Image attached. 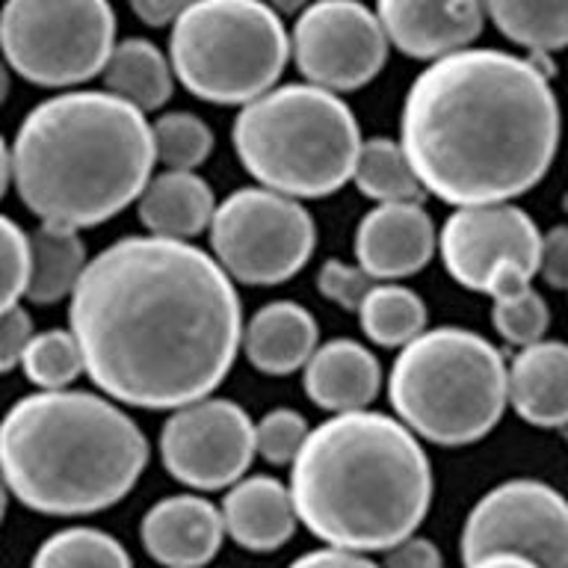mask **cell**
<instances>
[{
  "label": "cell",
  "mask_w": 568,
  "mask_h": 568,
  "mask_svg": "<svg viewBox=\"0 0 568 568\" xmlns=\"http://www.w3.org/2000/svg\"><path fill=\"white\" fill-rule=\"evenodd\" d=\"M69 323L89 379L140 408L211 397L243 341L240 296L220 261L154 234L119 240L89 261Z\"/></svg>",
  "instance_id": "cell-1"
},
{
  "label": "cell",
  "mask_w": 568,
  "mask_h": 568,
  "mask_svg": "<svg viewBox=\"0 0 568 568\" xmlns=\"http://www.w3.org/2000/svg\"><path fill=\"white\" fill-rule=\"evenodd\" d=\"M399 145L426 193L442 202H513L548 175L559 104L539 57L462 48L408 87Z\"/></svg>",
  "instance_id": "cell-2"
},
{
  "label": "cell",
  "mask_w": 568,
  "mask_h": 568,
  "mask_svg": "<svg viewBox=\"0 0 568 568\" xmlns=\"http://www.w3.org/2000/svg\"><path fill=\"white\" fill-rule=\"evenodd\" d=\"M291 495L300 521L326 545L388 550L429 513L433 465L403 420L358 408L308 429Z\"/></svg>",
  "instance_id": "cell-3"
},
{
  "label": "cell",
  "mask_w": 568,
  "mask_h": 568,
  "mask_svg": "<svg viewBox=\"0 0 568 568\" xmlns=\"http://www.w3.org/2000/svg\"><path fill=\"white\" fill-rule=\"evenodd\" d=\"M154 163L145 113L113 92L48 98L12 142V184L27 211L78 231L136 202Z\"/></svg>",
  "instance_id": "cell-4"
},
{
  "label": "cell",
  "mask_w": 568,
  "mask_h": 568,
  "mask_svg": "<svg viewBox=\"0 0 568 568\" xmlns=\"http://www.w3.org/2000/svg\"><path fill=\"white\" fill-rule=\"evenodd\" d=\"M149 462L140 426L87 390L27 394L0 420V474L44 515H92L119 504Z\"/></svg>",
  "instance_id": "cell-5"
},
{
  "label": "cell",
  "mask_w": 568,
  "mask_h": 568,
  "mask_svg": "<svg viewBox=\"0 0 568 568\" xmlns=\"http://www.w3.org/2000/svg\"><path fill=\"white\" fill-rule=\"evenodd\" d=\"M234 151L257 184L291 199H323L353 181L362 131L337 92L287 83L240 110Z\"/></svg>",
  "instance_id": "cell-6"
},
{
  "label": "cell",
  "mask_w": 568,
  "mask_h": 568,
  "mask_svg": "<svg viewBox=\"0 0 568 568\" xmlns=\"http://www.w3.org/2000/svg\"><path fill=\"white\" fill-rule=\"evenodd\" d=\"M388 397L415 435L442 447L486 438L506 412V362L477 332L424 328L394 358Z\"/></svg>",
  "instance_id": "cell-7"
},
{
  "label": "cell",
  "mask_w": 568,
  "mask_h": 568,
  "mask_svg": "<svg viewBox=\"0 0 568 568\" xmlns=\"http://www.w3.org/2000/svg\"><path fill=\"white\" fill-rule=\"evenodd\" d=\"M287 60L291 36L264 0H193L172 24V74L211 104L255 101L275 87Z\"/></svg>",
  "instance_id": "cell-8"
},
{
  "label": "cell",
  "mask_w": 568,
  "mask_h": 568,
  "mask_svg": "<svg viewBox=\"0 0 568 568\" xmlns=\"http://www.w3.org/2000/svg\"><path fill=\"white\" fill-rule=\"evenodd\" d=\"M113 44L110 0H7L0 9V53L36 87L65 89L95 78Z\"/></svg>",
  "instance_id": "cell-9"
},
{
  "label": "cell",
  "mask_w": 568,
  "mask_h": 568,
  "mask_svg": "<svg viewBox=\"0 0 568 568\" xmlns=\"http://www.w3.org/2000/svg\"><path fill=\"white\" fill-rule=\"evenodd\" d=\"M211 246L231 282L270 287L308 264L317 246V225L300 199L266 186H243L216 204Z\"/></svg>",
  "instance_id": "cell-10"
},
{
  "label": "cell",
  "mask_w": 568,
  "mask_h": 568,
  "mask_svg": "<svg viewBox=\"0 0 568 568\" xmlns=\"http://www.w3.org/2000/svg\"><path fill=\"white\" fill-rule=\"evenodd\" d=\"M521 554L541 568H568V497L539 479H506L465 518V566L488 554Z\"/></svg>",
  "instance_id": "cell-11"
},
{
  "label": "cell",
  "mask_w": 568,
  "mask_h": 568,
  "mask_svg": "<svg viewBox=\"0 0 568 568\" xmlns=\"http://www.w3.org/2000/svg\"><path fill=\"white\" fill-rule=\"evenodd\" d=\"M291 51L308 83L328 92H355L388 60V36L358 0H314L293 24Z\"/></svg>",
  "instance_id": "cell-12"
},
{
  "label": "cell",
  "mask_w": 568,
  "mask_h": 568,
  "mask_svg": "<svg viewBox=\"0 0 568 568\" xmlns=\"http://www.w3.org/2000/svg\"><path fill=\"white\" fill-rule=\"evenodd\" d=\"M160 456L178 483L199 491L234 486L255 459V424L231 399L202 397L172 408Z\"/></svg>",
  "instance_id": "cell-13"
},
{
  "label": "cell",
  "mask_w": 568,
  "mask_h": 568,
  "mask_svg": "<svg viewBox=\"0 0 568 568\" xmlns=\"http://www.w3.org/2000/svg\"><path fill=\"white\" fill-rule=\"evenodd\" d=\"M541 231L513 202L465 204L450 213L438 234L444 270L465 291L483 293L488 275L504 261H518L536 275Z\"/></svg>",
  "instance_id": "cell-14"
},
{
  "label": "cell",
  "mask_w": 568,
  "mask_h": 568,
  "mask_svg": "<svg viewBox=\"0 0 568 568\" xmlns=\"http://www.w3.org/2000/svg\"><path fill=\"white\" fill-rule=\"evenodd\" d=\"M376 18L388 44L415 60H438L474 44L483 24V0H376Z\"/></svg>",
  "instance_id": "cell-15"
},
{
  "label": "cell",
  "mask_w": 568,
  "mask_h": 568,
  "mask_svg": "<svg viewBox=\"0 0 568 568\" xmlns=\"http://www.w3.org/2000/svg\"><path fill=\"white\" fill-rule=\"evenodd\" d=\"M438 246L433 220L420 202L376 204L355 231V257L376 282H394L420 273Z\"/></svg>",
  "instance_id": "cell-16"
},
{
  "label": "cell",
  "mask_w": 568,
  "mask_h": 568,
  "mask_svg": "<svg viewBox=\"0 0 568 568\" xmlns=\"http://www.w3.org/2000/svg\"><path fill=\"white\" fill-rule=\"evenodd\" d=\"M140 536L160 566L202 568L220 554L225 524L211 500L199 495H172L145 513Z\"/></svg>",
  "instance_id": "cell-17"
},
{
  "label": "cell",
  "mask_w": 568,
  "mask_h": 568,
  "mask_svg": "<svg viewBox=\"0 0 568 568\" xmlns=\"http://www.w3.org/2000/svg\"><path fill=\"white\" fill-rule=\"evenodd\" d=\"M506 403L539 429L568 426V344L536 341L506 364Z\"/></svg>",
  "instance_id": "cell-18"
},
{
  "label": "cell",
  "mask_w": 568,
  "mask_h": 568,
  "mask_svg": "<svg viewBox=\"0 0 568 568\" xmlns=\"http://www.w3.org/2000/svg\"><path fill=\"white\" fill-rule=\"evenodd\" d=\"M302 385L305 394L326 412H358L379 397V358L367 346L355 344L349 337H337L314 349L302 373Z\"/></svg>",
  "instance_id": "cell-19"
},
{
  "label": "cell",
  "mask_w": 568,
  "mask_h": 568,
  "mask_svg": "<svg viewBox=\"0 0 568 568\" xmlns=\"http://www.w3.org/2000/svg\"><path fill=\"white\" fill-rule=\"evenodd\" d=\"M220 513L231 539L255 554L282 548L300 521L291 488L275 477H240L229 488Z\"/></svg>",
  "instance_id": "cell-20"
},
{
  "label": "cell",
  "mask_w": 568,
  "mask_h": 568,
  "mask_svg": "<svg viewBox=\"0 0 568 568\" xmlns=\"http://www.w3.org/2000/svg\"><path fill=\"white\" fill-rule=\"evenodd\" d=\"M317 320L300 302H270L248 320L240 349L255 371L266 376H287L308 364L317 349Z\"/></svg>",
  "instance_id": "cell-21"
},
{
  "label": "cell",
  "mask_w": 568,
  "mask_h": 568,
  "mask_svg": "<svg viewBox=\"0 0 568 568\" xmlns=\"http://www.w3.org/2000/svg\"><path fill=\"white\" fill-rule=\"evenodd\" d=\"M213 190L204 178L184 169H166L160 175L149 178L136 199L140 222L154 237L190 240L211 229Z\"/></svg>",
  "instance_id": "cell-22"
},
{
  "label": "cell",
  "mask_w": 568,
  "mask_h": 568,
  "mask_svg": "<svg viewBox=\"0 0 568 568\" xmlns=\"http://www.w3.org/2000/svg\"><path fill=\"white\" fill-rule=\"evenodd\" d=\"M30 266H27L24 300L33 305H57L74 293L80 275L87 270V243L78 229L42 222L27 234Z\"/></svg>",
  "instance_id": "cell-23"
},
{
  "label": "cell",
  "mask_w": 568,
  "mask_h": 568,
  "mask_svg": "<svg viewBox=\"0 0 568 568\" xmlns=\"http://www.w3.org/2000/svg\"><path fill=\"white\" fill-rule=\"evenodd\" d=\"M536 275L518 261H504L488 275L483 293L491 296V323L506 344L527 346L545 337L550 326L548 302L536 287Z\"/></svg>",
  "instance_id": "cell-24"
},
{
  "label": "cell",
  "mask_w": 568,
  "mask_h": 568,
  "mask_svg": "<svg viewBox=\"0 0 568 568\" xmlns=\"http://www.w3.org/2000/svg\"><path fill=\"white\" fill-rule=\"evenodd\" d=\"M101 74L106 92H113L142 113L160 110L172 98V65L149 39H124L113 44Z\"/></svg>",
  "instance_id": "cell-25"
},
{
  "label": "cell",
  "mask_w": 568,
  "mask_h": 568,
  "mask_svg": "<svg viewBox=\"0 0 568 568\" xmlns=\"http://www.w3.org/2000/svg\"><path fill=\"white\" fill-rule=\"evenodd\" d=\"M483 7L509 42L532 53L568 48V0H483Z\"/></svg>",
  "instance_id": "cell-26"
},
{
  "label": "cell",
  "mask_w": 568,
  "mask_h": 568,
  "mask_svg": "<svg viewBox=\"0 0 568 568\" xmlns=\"http://www.w3.org/2000/svg\"><path fill=\"white\" fill-rule=\"evenodd\" d=\"M355 186L362 195L373 199L376 204L388 202H420L426 193L424 184L417 181L415 169L408 163L403 145L388 136L362 142L353 169Z\"/></svg>",
  "instance_id": "cell-27"
},
{
  "label": "cell",
  "mask_w": 568,
  "mask_h": 568,
  "mask_svg": "<svg viewBox=\"0 0 568 568\" xmlns=\"http://www.w3.org/2000/svg\"><path fill=\"white\" fill-rule=\"evenodd\" d=\"M355 314L362 320L364 335L388 349L406 346L426 328L424 300L403 284H373Z\"/></svg>",
  "instance_id": "cell-28"
},
{
  "label": "cell",
  "mask_w": 568,
  "mask_h": 568,
  "mask_svg": "<svg viewBox=\"0 0 568 568\" xmlns=\"http://www.w3.org/2000/svg\"><path fill=\"white\" fill-rule=\"evenodd\" d=\"M30 568H133V562L110 532L65 527L39 545Z\"/></svg>",
  "instance_id": "cell-29"
},
{
  "label": "cell",
  "mask_w": 568,
  "mask_h": 568,
  "mask_svg": "<svg viewBox=\"0 0 568 568\" xmlns=\"http://www.w3.org/2000/svg\"><path fill=\"white\" fill-rule=\"evenodd\" d=\"M21 367H24L27 379L39 390L69 388L80 373H87L78 337L65 328L33 332L24 346V355H21Z\"/></svg>",
  "instance_id": "cell-30"
},
{
  "label": "cell",
  "mask_w": 568,
  "mask_h": 568,
  "mask_svg": "<svg viewBox=\"0 0 568 568\" xmlns=\"http://www.w3.org/2000/svg\"><path fill=\"white\" fill-rule=\"evenodd\" d=\"M154 158L166 169L193 172L211 158L213 131L195 113H166L151 124Z\"/></svg>",
  "instance_id": "cell-31"
},
{
  "label": "cell",
  "mask_w": 568,
  "mask_h": 568,
  "mask_svg": "<svg viewBox=\"0 0 568 568\" xmlns=\"http://www.w3.org/2000/svg\"><path fill=\"white\" fill-rule=\"evenodd\" d=\"M308 438V424L293 408H273L255 424V453L270 465H293Z\"/></svg>",
  "instance_id": "cell-32"
},
{
  "label": "cell",
  "mask_w": 568,
  "mask_h": 568,
  "mask_svg": "<svg viewBox=\"0 0 568 568\" xmlns=\"http://www.w3.org/2000/svg\"><path fill=\"white\" fill-rule=\"evenodd\" d=\"M30 248L27 234L0 213V311L16 308L24 300Z\"/></svg>",
  "instance_id": "cell-33"
},
{
  "label": "cell",
  "mask_w": 568,
  "mask_h": 568,
  "mask_svg": "<svg viewBox=\"0 0 568 568\" xmlns=\"http://www.w3.org/2000/svg\"><path fill=\"white\" fill-rule=\"evenodd\" d=\"M373 284L376 278L364 273L362 266L344 264V261H326L317 273V291L344 311L362 308L364 296L371 293Z\"/></svg>",
  "instance_id": "cell-34"
},
{
  "label": "cell",
  "mask_w": 568,
  "mask_h": 568,
  "mask_svg": "<svg viewBox=\"0 0 568 568\" xmlns=\"http://www.w3.org/2000/svg\"><path fill=\"white\" fill-rule=\"evenodd\" d=\"M536 275L554 291L568 287V225H554L548 234H541Z\"/></svg>",
  "instance_id": "cell-35"
},
{
  "label": "cell",
  "mask_w": 568,
  "mask_h": 568,
  "mask_svg": "<svg viewBox=\"0 0 568 568\" xmlns=\"http://www.w3.org/2000/svg\"><path fill=\"white\" fill-rule=\"evenodd\" d=\"M30 337H33V317L21 305L0 311V373H9L21 364Z\"/></svg>",
  "instance_id": "cell-36"
},
{
  "label": "cell",
  "mask_w": 568,
  "mask_h": 568,
  "mask_svg": "<svg viewBox=\"0 0 568 568\" xmlns=\"http://www.w3.org/2000/svg\"><path fill=\"white\" fill-rule=\"evenodd\" d=\"M382 568H442V550L435 548V541L406 536L385 550Z\"/></svg>",
  "instance_id": "cell-37"
},
{
  "label": "cell",
  "mask_w": 568,
  "mask_h": 568,
  "mask_svg": "<svg viewBox=\"0 0 568 568\" xmlns=\"http://www.w3.org/2000/svg\"><path fill=\"white\" fill-rule=\"evenodd\" d=\"M287 568H379V566L371 562L367 557H362L358 550H346V548L328 545V548L302 554V557L293 559Z\"/></svg>",
  "instance_id": "cell-38"
},
{
  "label": "cell",
  "mask_w": 568,
  "mask_h": 568,
  "mask_svg": "<svg viewBox=\"0 0 568 568\" xmlns=\"http://www.w3.org/2000/svg\"><path fill=\"white\" fill-rule=\"evenodd\" d=\"M190 3L193 0H131V9L142 24L166 27L175 24L178 18L190 9Z\"/></svg>",
  "instance_id": "cell-39"
},
{
  "label": "cell",
  "mask_w": 568,
  "mask_h": 568,
  "mask_svg": "<svg viewBox=\"0 0 568 568\" xmlns=\"http://www.w3.org/2000/svg\"><path fill=\"white\" fill-rule=\"evenodd\" d=\"M465 568H541L536 566L532 559L521 557V554H509V550H500V554H488V557H479L477 562H470Z\"/></svg>",
  "instance_id": "cell-40"
},
{
  "label": "cell",
  "mask_w": 568,
  "mask_h": 568,
  "mask_svg": "<svg viewBox=\"0 0 568 568\" xmlns=\"http://www.w3.org/2000/svg\"><path fill=\"white\" fill-rule=\"evenodd\" d=\"M9 184H12V145L0 133V199L7 195Z\"/></svg>",
  "instance_id": "cell-41"
},
{
  "label": "cell",
  "mask_w": 568,
  "mask_h": 568,
  "mask_svg": "<svg viewBox=\"0 0 568 568\" xmlns=\"http://www.w3.org/2000/svg\"><path fill=\"white\" fill-rule=\"evenodd\" d=\"M266 7L275 9L278 16H293V12L300 16L302 9L308 7V0H266Z\"/></svg>",
  "instance_id": "cell-42"
},
{
  "label": "cell",
  "mask_w": 568,
  "mask_h": 568,
  "mask_svg": "<svg viewBox=\"0 0 568 568\" xmlns=\"http://www.w3.org/2000/svg\"><path fill=\"white\" fill-rule=\"evenodd\" d=\"M7 95H9V65L7 60L0 57V106L7 104Z\"/></svg>",
  "instance_id": "cell-43"
},
{
  "label": "cell",
  "mask_w": 568,
  "mask_h": 568,
  "mask_svg": "<svg viewBox=\"0 0 568 568\" xmlns=\"http://www.w3.org/2000/svg\"><path fill=\"white\" fill-rule=\"evenodd\" d=\"M7 495H9V488L7 483H3V474H0V524H3V515H7Z\"/></svg>",
  "instance_id": "cell-44"
},
{
  "label": "cell",
  "mask_w": 568,
  "mask_h": 568,
  "mask_svg": "<svg viewBox=\"0 0 568 568\" xmlns=\"http://www.w3.org/2000/svg\"><path fill=\"white\" fill-rule=\"evenodd\" d=\"M566 291H568V287H566Z\"/></svg>",
  "instance_id": "cell-45"
}]
</instances>
